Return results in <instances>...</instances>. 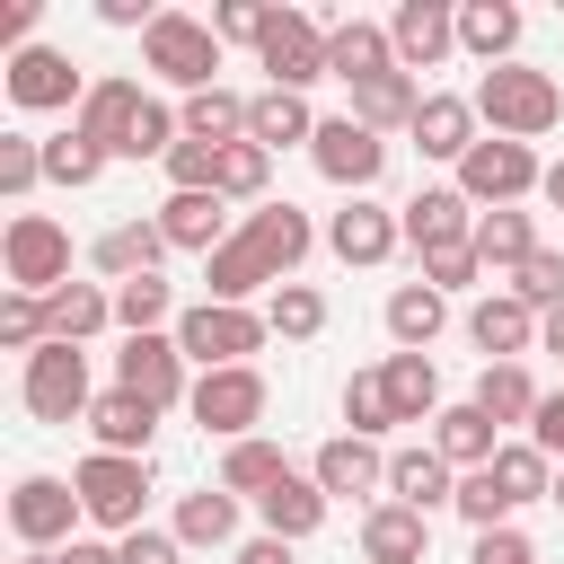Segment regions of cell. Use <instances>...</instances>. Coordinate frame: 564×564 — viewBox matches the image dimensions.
I'll list each match as a JSON object with an SVG mask.
<instances>
[{
  "instance_id": "1",
  "label": "cell",
  "mask_w": 564,
  "mask_h": 564,
  "mask_svg": "<svg viewBox=\"0 0 564 564\" xmlns=\"http://www.w3.org/2000/svg\"><path fill=\"white\" fill-rule=\"evenodd\" d=\"M308 247H317V229H308L300 203H256V212H238V238L220 256H203V300L247 308L256 291H282Z\"/></svg>"
},
{
  "instance_id": "2",
  "label": "cell",
  "mask_w": 564,
  "mask_h": 564,
  "mask_svg": "<svg viewBox=\"0 0 564 564\" xmlns=\"http://www.w3.org/2000/svg\"><path fill=\"white\" fill-rule=\"evenodd\" d=\"M476 115H485L502 141H538V132L564 123V79L538 70V62H502V70L476 79Z\"/></svg>"
},
{
  "instance_id": "3",
  "label": "cell",
  "mask_w": 564,
  "mask_h": 564,
  "mask_svg": "<svg viewBox=\"0 0 564 564\" xmlns=\"http://www.w3.org/2000/svg\"><path fill=\"white\" fill-rule=\"evenodd\" d=\"M264 335H273V317H264V308H220V300H194V308L176 317V352L194 361V379H203V370H247V361L264 352Z\"/></svg>"
},
{
  "instance_id": "4",
  "label": "cell",
  "mask_w": 564,
  "mask_h": 564,
  "mask_svg": "<svg viewBox=\"0 0 564 564\" xmlns=\"http://www.w3.org/2000/svg\"><path fill=\"white\" fill-rule=\"evenodd\" d=\"M70 485H79V511H88L106 538H132V529H150V520H141V511H150V458L88 449V458L70 467Z\"/></svg>"
},
{
  "instance_id": "5",
  "label": "cell",
  "mask_w": 564,
  "mask_h": 564,
  "mask_svg": "<svg viewBox=\"0 0 564 564\" xmlns=\"http://www.w3.org/2000/svg\"><path fill=\"white\" fill-rule=\"evenodd\" d=\"M141 62H150L167 88H185V97L220 88V35H212V18L159 9V18H150V35H141Z\"/></svg>"
},
{
  "instance_id": "6",
  "label": "cell",
  "mask_w": 564,
  "mask_h": 564,
  "mask_svg": "<svg viewBox=\"0 0 564 564\" xmlns=\"http://www.w3.org/2000/svg\"><path fill=\"white\" fill-rule=\"evenodd\" d=\"M18 397H26V414L35 423H88V405H97V379H88V352L79 344H44V352H26V379H18Z\"/></svg>"
},
{
  "instance_id": "7",
  "label": "cell",
  "mask_w": 564,
  "mask_h": 564,
  "mask_svg": "<svg viewBox=\"0 0 564 564\" xmlns=\"http://www.w3.org/2000/svg\"><path fill=\"white\" fill-rule=\"evenodd\" d=\"M467 203H485V212H511V203H529L538 185H546V167H538V150L529 141H476L467 159H458V176H449Z\"/></svg>"
},
{
  "instance_id": "8",
  "label": "cell",
  "mask_w": 564,
  "mask_h": 564,
  "mask_svg": "<svg viewBox=\"0 0 564 564\" xmlns=\"http://www.w3.org/2000/svg\"><path fill=\"white\" fill-rule=\"evenodd\" d=\"M0 273H9V291H62L70 282V229L53 220V212H18L9 229H0Z\"/></svg>"
},
{
  "instance_id": "9",
  "label": "cell",
  "mask_w": 564,
  "mask_h": 564,
  "mask_svg": "<svg viewBox=\"0 0 564 564\" xmlns=\"http://www.w3.org/2000/svg\"><path fill=\"white\" fill-rule=\"evenodd\" d=\"M79 520H88V511H79V485H70V476H18V485H9V538H18L26 555H62Z\"/></svg>"
},
{
  "instance_id": "10",
  "label": "cell",
  "mask_w": 564,
  "mask_h": 564,
  "mask_svg": "<svg viewBox=\"0 0 564 564\" xmlns=\"http://www.w3.org/2000/svg\"><path fill=\"white\" fill-rule=\"evenodd\" d=\"M185 414H194L212 441H256V423H264V370H256V361H247V370H203L194 397H185Z\"/></svg>"
},
{
  "instance_id": "11",
  "label": "cell",
  "mask_w": 564,
  "mask_h": 564,
  "mask_svg": "<svg viewBox=\"0 0 564 564\" xmlns=\"http://www.w3.org/2000/svg\"><path fill=\"white\" fill-rule=\"evenodd\" d=\"M256 62H264V88L308 97V79H326V26H317L308 9H273V26H264V44H256Z\"/></svg>"
},
{
  "instance_id": "12",
  "label": "cell",
  "mask_w": 564,
  "mask_h": 564,
  "mask_svg": "<svg viewBox=\"0 0 564 564\" xmlns=\"http://www.w3.org/2000/svg\"><path fill=\"white\" fill-rule=\"evenodd\" d=\"M308 159H317V176L352 203V194H370V185H379L388 141H379L370 123H352V115H326V123H317V141H308Z\"/></svg>"
},
{
  "instance_id": "13",
  "label": "cell",
  "mask_w": 564,
  "mask_h": 564,
  "mask_svg": "<svg viewBox=\"0 0 564 564\" xmlns=\"http://www.w3.org/2000/svg\"><path fill=\"white\" fill-rule=\"evenodd\" d=\"M115 388L150 397L159 414L185 405V397H194V361L176 352V326H167V335H123V352H115Z\"/></svg>"
},
{
  "instance_id": "14",
  "label": "cell",
  "mask_w": 564,
  "mask_h": 564,
  "mask_svg": "<svg viewBox=\"0 0 564 564\" xmlns=\"http://www.w3.org/2000/svg\"><path fill=\"white\" fill-rule=\"evenodd\" d=\"M308 476H317V494L326 502H388V449L379 441H352V432H335L317 458H308Z\"/></svg>"
},
{
  "instance_id": "15",
  "label": "cell",
  "mask_w": 564,
  "mask_h": 564,
  "mask_svg": "<svg viewBox=\"0 0 564 564\" xmlns=\"http://www.w3.org/2000/svg\"><path fill=\"white\" fill-rule=\"evenodd\" d=\"M9 106H26V115H79V97H88V79L70 70V53H53V44H26V53H9Z\"/></svg>"
},
{
  "instance_id": "16",
  "label": "cell",
  "mask_w": 564,
  "mask_h": 564,
  "mask_svg": "<svg viewBox=\"0 0 564 564\" xmlns=\"http://www.w3.org/2000/svg\"><path fill=\"white\" fill-rule=\"evenodd\" d=\"M141 79H88V97H79V115H70V132L79 141H97L106 159H132V132H141Z\"/></svg>"
},
{
  "instance_id": "17",
  "label": "cell",
  "mask_w": 564,
  "mask_h": 564,
  "mask_svg": "<svg viewBox=\"0 0 564 564\" xmlns=\"http://www.w3.org/2000/svg\"><path fill=\"white\" fill-rule=\"evenodd\" d=\"M388 44H397V70H441L449 53H458V9H441V0H405L397 18H388Z\"/></svg>"
},
{
  "instance_id": "18",
  "label": "cell",
  "mask_w": 564,
  "mask_h": 564,
  "mask_svg": "<svg viewBox=\"0 0 564 564\" xmlns=\"http://www.w3.org/2000/svg\"><path fill=\"white\" fill-rule=\"evenodd\" d=\"M397 220H405V247H414V256H449V247L476 238V203H467L458 185H423Z\"/></svg>"
},
{
  "instance_id": "19",
  "label": "cell",
  "mask_w": 564,
  "mask_h": 564,
  "mask_svg": "<svg viewBox=\"0 0 564 564\" xmlns=\"http://www.w3.org/2000/svg\"><path fill=\"white\" fill-rule=\"evenodd\" d=\"M326 247L344 256V264H388L397 247H405V220L388 212V203H370V194H352L335 220H326Z\"/></svg>"
},
{
  "instance_id": "20",
  "label": "cell",
  "mask_w": 564,
  "mask_h": 564,
  "mask_svg": "<svg viewBox=\"0 0 564 564\" xmlns=\"http://www.w3.org/2000/svg\"><path fill=\"white\" fill-rule=\"evenodd\" d=\"M467 344H476L485 361H520V352H538V308L511 300V291H485V300L467 308Z\"/></svg>"
},
{
  "instance_id": "21",
  "label": "cell",
  "mask_w": 564,
  "mask_h": 564,
  "mask_svg": "<svg viewBox=\"0 0 564 564\" xmlns=\"http://www.w3.org/2000/svg\"><path fill=\"white\" fill-rule=\"evenodd\" d=\"M388 502H405V511H441V502H458V467L423 441V449H388Z\"/></svg>"
},
{
  "instance_id": "22",
  "label": "cell",
  "mask_w": 564,
  "mask_h": 564,
  "mask_svg": "<svg viewBox=\"0 0 564 564\" xmlns=\"http://www.w3.org/2000/svg\"><path fill=\"white\" fill-rule=\"evenodd\" d=\"M423 97H432V88H423L414 70H379V79H361V88H352V106H344V115H352V123H370V132L388 141V132H414Z\"/></svg>"
},
{
  "instance_id": "23",
  "label": "cell",
  "mask_w": 564,
  "mask_h": 564,
  "mask_svg": "<svg viewBox=\"0 0 564 564\" xmlns=\"http://www.w3.org/2000/svg\"><path fill=\"white\" fill-rule=\"evenodd\" d=\"M159 229H167V247H185V256H220L238 229H229V203L220 194H167L159 212H150Z\"/></svg>"
},
{
  "instance_id": "24",
  "label": "cell",
  "mask_w": 564,
  "mask_h": 564,
  "mask_svg": "<svg viewBox=\"0 0 564 564\" xmlns=\"http://www.w3.org/2000/svg\"><path fill=\"white\" fill-rule=\"evenodd\" d=\"M159 256H176L159 220H115V229H106V238L88 247V264H97V273H106L115 291H123V282H141V273H159Z\"/></svg>"
},
{
  "instance_id": "25",
  "label": "cell",
  "mask_w": 564,
  "mask_h": 564,
  "mask_svg": "<svg viewBox=\"0 0 564 564\" xmlns=\"http://www.w3.org/2000/svg\"><path fill=\"white\" fill-rule=\"evenodd\" d=\"M432 449H441L458 476H476V467H494L502 432H494V414H485L476 397H458V405H441V414H432Z\"/></svg>"
},
{
  "instance_id": "26",
  "label": "cell",
  "mask_w": 564,
  "mask_h": 564,
  "mask_svg": "<svg viewBox=\"0 0 564 564\" xmlns=\"http://www.w3.org/2000/svg\"><path fill=\"white\" fill-rule=\"evenodd\" d=\"M379 70H397V44H388V26H370V18H344V26H326V79L361 88V79H379Z\"/></svg>"
},
{
  "instance_id": "27",
  "label": "cell",
  "mask_w": 564,
  "mask_h": 564,
  "mask_svg": "<svg viewBox=\"0 0 564 564\" xmlns=\"http://www.w3.org/2000/svg\"><path fill=\"white\" fill-rule=\"evenodd\" d=\"M88 432H97V449H115V458H150L159 405H150V397H132V388H106V397L88 405Z\"/></svg>"
},
{
  "instance_id": "28",
  "label": "cell",
  "mask_w": 564,
  "mask_h": 564,
  "mask_svg": "<svg viewBox=\"0 0 564 564\" xmlns=\"http://www.w3.org/2000/svg\"><path fill=\"white\" fill-rule=\"evenodd\" d=\"M361 555L370 564H423L432 555V520L405 511V502H370L361 511Z\"/></svg>"
},
{
  "instance_id": "29",
  "label": "cell",
  "mask_w": 564,
  "mask_h": 564,
  "mask_svg": "<svg viewBox=\"0 0 564 564\" xmlns=\"http://www.w3.org/2000/svg\"><path fill=\"white\" fill-rule=\"evenodd\" d=\"M476 141H485V132H476V97H441V88H432V97H423V115H414V150L458 167Z\"/></svg>"
},
{
  "instance_id": "30",
  "label": "cell",
  "mask_w": 564,
  "mask_h": 564,
  "mask_svg": "<svg viewBox=\"0 0 564 564\" xmlns=\"http://www.w3.org/2000/svg\"><path fill=\"white\" fill-rule=\"evenodd\" d=\"M326 511H335V502H326V494H317V476H300V467L256 502L264 538H291V546H300V538H317V529H326Z\"/></svg>"
},
{
  "instance_id": "31",
  "label": "cell",
  "mask_w": 564,
  "mask_h": 564,
  "mask_svg": "<svg viewBox=\"0 0 564 564\" xmlns=\"http://www.w3.org/2000/svg\"><path fill=\"white\" fill-rule=\"evenodd\" d=\"M458 53H476L485 70L520 62V9H511V0H467V9H458Z\"/></svg>"
},
{
  "instance_id": "32",
  "label": "cell",
  "mask_w": 564,
  "mask_h": 564,
  "mask_svg": "<svg viewBox=\"0 0 564 564\" xmlns=\"http://www.w3.org/2000/svg\"><path fill=\"white\" fill-rule=\"evenodd\" d=\"M317 123H326V115H308V97H291V88H256V97H247V141H256V150L317 141Z\"/></svg>"
},
{
  "instance_id": "33",
  "label": "cell",
  "mask_w": 564,
  "mask_h": 564,
  "mask_svg": "<svg viewBox=\"0 0 564 564\" xmlns=\"http://www.w3.org/2000/svg\"><path fill=\"white\" fill-rule=\"evenodd\" d=\"M467 247L485 256V273H502V282H511V273H520V264H529L546 238H538V220L511 203V212H476V238H467Z\"/></svg>"
},
{
  "instance_id": "34",
  "label": "cell",
  "mask_w": 564,
  "mask_h": 564,
  "mask_svg": "<svg viewBox=\"0 0 564 564\" xmlns=\"http://www.w3.org/2000/svg\"><path fill=\"white\" fill-rule=\"evenodd\" d=\"M441 326H449V300H441L432 282H397V291H388V344H397V352H432Z\"/></svg>"
},
{
  "instance_id": "35",
  "label": "cell",
  "mask_w": 564,
  "mask_h": 564,
  "mask_svg": "<svg viewBox=\"0 0 564 564\" xmlns=\"http://www.w3.org/2000/svg\"><path fill=\"white\" fill-rule=\"evenodd\" d=\"M476 405H485L494 432H502V423H538L546 388L529 379V361H485V370H476Z\"/></svg>"
},
{
  "instance_id": "36",
  "label": "cell",
  "mask_w": 564,
  "mask_h": 564,
  "mask_svg": "<svg viewBox=\"0 0 564 564\" xmlns=\"http://www.w3.org/2000/svg\"><path fill=\"white\" fill-rule=\"evenodd\" d=\"M44 308H53V344H88V335L115 326V291L106 282H62V291H44Z\"/></svg>"
},
{
  "instance_id": "37",
  "label": "cell",
  "mask_w": 564,
  "mask_h": 564,
  "mask_svg": "<svg viewBox=\"0 0 564 564\" xmlns=\"http://www.w3.org/2000/svg\"><path fill=\"white\" fill-rule=\"evenodd\" d=\"M379 379H388L397 423H432V414H441V370H432V352H388Z\"/></svg>"
},
{
  "instance_id": "38",
  "label": "cell",
  "mask_w": 564,
  "mask_h": 564,
  "mask_svg": "<svg viewBox=\"0 0 564 564\" xmlns=\"http://www.w3.org/2000/svg\"><path fill=\"white\" fill-rule=\"evenodd\" d=\"M282 476H291V458H282V449H273L264 432H256V441H229V449H220V494H238V502H264V494H273Z\"/></svg>"
},
{
  "instance_id": "39",
  "label": "cell",
  "mask_w": 564,
  "mask_h": 564,
  "mask_svg": "<svg viewBox=\"0 0 564 564\" xmlns=\"http://www.w3.org/2000/svg\"><path fill=\"white\" fill-rule=\"evenodd\" d=\"M167 529H176L185 546H247V538H238V494H220V485H203V494H185Z\"/></svg>"
},
{
  "instance_id": "40",
  "label": "cell",
  "mask_w": 564,
  "mask_h": 564,
  "mask_svg": "<svg viewBox=\"0 0 564 564\" xmlns=\"http://www.w3.org/2000/svg\"><path fill=\"white\" fill-rule=\"evenodd\" d=\"M176 123H185V141L229 150V141H247V97H238V88H203V97L176 106Z\"/></svg>"
},
{
  "instance_id": "41",
  "label": "cell",
  "mask_w": 564,
  "mask_h": 564,
  "mask_svg": "<svg viewBox=\"0 0 564 564\" xmlns=\"http://www.w3.org/2000/svg\"><path fill=\"white\" fill-rule=\"evenodd\" d=\"M335 414H344V432H352V441H379V432H397V405H388V379H379V361L344 379Z\"/></svg>"
},
{
  "instance_id": "42",
  "label": "cell",
  "mask_w": 564,
  "mask_h": 564,
  "mask_svg": "<svg viewBox=\"0 0 564 564\" xmlns=\"http://www.w3.org/2000/svg\"><path fill=\"white\" fill-rule=\"evenodd\" d=\"M494 485L511 494V511H520V502H546V494H555V458H546L538 441H502V449H494Z\"/></svg>"
},
{
  "instance_id": "43",
  "label": "cell",
  "mask_w": 564,
  "mask_h": 564,
  "mask_svg": "<svg viewBox=\"0 0 564 564\" xmlns=\"http://www.w3.org/2000/svg\"><path fill=\"white\" fill-rule=\"evenodd\" d=\"M176 317H185V308H176V291H167L159 273H141V282L115 291V326H123V335H167Z\"/></svg>"
},
{
  "instance_id": "44",
  "label": "cell",
  "mask_w": 564,
  "mask_h": 564,
  "mask_svg": "<svg viewBox=\"0 0 564 564\" xmlns=\"http://www.w3.org/2000/svg\"><path fill=\"white\" fill-rule=\"evenodd\" d=\"M264 317H273V335L308 344V335H326V291H317V282H282V291L264 300Z\"/></svg>"
},
{
  "instance_id": "45",
  "label": "cell",
  "mask_w": 564,
  "mask_h": 564,
  "mask_svg": "<svg viewBox=\"0 0 564 564\" xmlns=\"http://www.w3.org/2000/svg\"><path fill=\"white\" fill-rule=\"evenodd\" d=\"M264 185H273V150L229 141L220 150V203H264Z\"/></svg>"
},
{
  "instance_id": "46",
  "label": "cell",
  "mask_w": 564,
  "mask_h": 564,
  "mask_svg": "<svg viewBox=\"0 0 564 564\" xmlns=\"http://www.w3.org/2000/svg\"><path fill=\"white\" fill-rule=\"evenodd\" d=\"M0 344L9 352H44L53 344V308L35 291H0Z\"/></svg>"
},
{
  "instance_id": "47",
  "label": "cell",
  "mask_w": 564,
  "mask_h": 564,
  "mask_svg": "<svg viewBox=\"0 0 564 564\" xmlns=\"http://www.w3.org/2000/svg\"><path fill=\"white\" fill-rule=\"evenodd\" d=\"M449 511H458V520H467L476 538H485V529H511V494L494 485V467H476V476H458V502H449Z\"/></svg>"
},
{
  "instance_id": "48",
  "label": "cell",
  "mask_w": 564,
  "mask_h": 564,
  "mask_svg": "<svg viewBox=\"0 0 564 564\" xmlns=\"http://www.w3.org/2000/svg\"><path fill=\"white\" fill-rule=\"evenodd\" d=\"M511 300H529L538 317H546V308H564V247H538V256L511 273Z\"/></svg>"
},
{
  "instance_id": "49",
  "label": "cell",
  "mask_w": 564,
  "mask_h": 564,
  "mask_svg": "<svg viewBox=\"0 0 564 564\" xmlns=\"http://www.w3.org/2000/svg\"><path fill=\"white\" fill-rule=\"evenodd\" d=\"M97 167H106L97 141H79V132H53V141H44V176H53V185H97Z\"/></svg>"
},
{
  "instance_id": "50",
  "label": "cell",
  "mask_w": 564,
  "mask_h": 564,
  "mask_svg": "<svg viewBox=\"0 0 564 564\" xmlns=\"http://www.w3.org/2000/svg\"><path fill=\"white\" fill-rule=\"evenodd\" d=\"M44 176V141L35 132H0V194H26Z\"/></svg>"
},
{
  "instance_id": "51",
  "label": "cell",
  "mask_w": 564,
  "mask_h": 564,
  "mask_svg": "<svg viewBox=\"0 0 564 564\" xmlns=\"http://www.w3.org/2000/svg\"><path fill=\"white\" fill-rule=\"evenodd\" d=\"M264 26H273L264 0H220V9H212V35H220V44H264Z\"/></svg>"
},
{
  "instance_id": "52",
  "label": "cell",
  "mask_w": 564,
  "mask_h": 564,
  "mask_svg": "<svg viewBox=\"0 0 564 564\" xmlns=\"http://www.w3.org/2000/svg\"><path fill=\"white\" fill-rule=\"evenodd\" d=\"M423 282L449 300V291H467V282H485V256L476 247H449V256H423Z\"/></svg>"
},
{
  "instance_id": "53",
  "label": "cell",
  "mask_w": 564,
  "mask_h": 564,
  "mask_svg": "<svg viewBox=\"0 0 564 564\" xmlns=\"http://www.w3.org/2000/svg\"><path fill=\"white\" fill-rule=\"evenodd\" d=\"M115 555L123 564H185V538L176 529H132V538H115Z\"/></svg>"
},
{
  "instance_id": "54",
  "label": "cell",
  "mask_w": 564,
  "mask_h": 564,
  "mask_svg": "<svg viewBox=\"0 0 564 564\" xmlns=\"http://www.w3.org/2000/svg\"><path fill=\"white\" fill-rule=\"evenodd\" d=\"M467 564H538V546H529L520 529H485V538L467 546Z\"/></svg>"
},
{
  "instance_id": "55",
  "label": "cell",
  "mask_w": 564,
  "mask_h": 564,
  "mask_svg": "<svg viewBox=\"0 0 564 564\" xmlns=\"http://www.w3.org/2000/svg\"><path fill=\"white\" fill-rule=\"evenodd\" d=\"M529 441H538L546 458H564V388H546V405H538V423H529Z\"/></svg>"
},
{
  "instance_id": "56",
  "label": "cell",
  "mask_w": 564,
  "mask_h": 564,
  "mask_svg": "<svg viewBox=\"0 0 564 564\" xmlns=\"http://www.w3.org/2000/svg\"><path fill=\"white\" fill-rule=\"evenodd\" d=\"M26 35H35V0H0V44L26 53Z\"/></svg>"
},
{
  "instance_id": "57",
  "label": "cell",
  "mask_w": 564,
  "mask_h": 564,
  "mask_svg": "<svg viewBox=\"0 0 564 564\" xmlns=\"http://www.w3.org/2000/svg\"><path fill=\"white\" fill-rule=\"evenodd\" d=\"M229 564H300V546H291V538H264V529H256V538H247V546H238Z\"/></svg>"
},
{
  "instance_id": "58",
  "label": "cell",
  "mask_w": 564,
  "mask_h": 564,
  "mask_svg": "<svg viewBox=\"0 0 564 564\" xmlns=\"http://www.w3.org/2000/svg\"><path fill=\"white\" fill-rule=\"evenodd\" d=\"M97 18H106V26H141V35H150V18H159V9H141V0H97Z\"/></svg>"
},
{
  "instance_id": "59",
  "label": "cell",
  "mask_w": 564,
  "mask_h": 564,
  "mask_svg": "<svg viewBox=\"0 0 564 564\" xmlns=\"http://www.w3.org/2000/svg\"><path fill=\"white\" fill-rule=\"evenodd\" d=\"M62 564H123V555H115V538H70Z\"/></svg>"
},
{
  "instance_id": "60",
  "label": "cell",
  "mask_w": 564,
  "mask_h": 564,
  "mask_svg": "<svg viewBox=\"0 0 564 564\" xmlns=\"http://www.w3.org/2000/svg\"><path fill=\"white\" fill-rule=\"evenodd\" d=\"M538 352H555V361H564V308H546V317H538Z\"/></svg>"
},
{
  "instance_id": "61",
  "label": "cell",
  "mask_w": 564,
  "mask_h": 564,
  "mask_svg": "<svg viewBox=\"0 0 564 564\" xmlns=\"http://www.w3.org/2000/svg\"><path fill=\"white\" fill-rule=\"evenodd\" d=\"M538 194H546V203H555V212H564V159H555V167H546V185H538Z\"/></svg>"
},
{
  "instance_id": "62",
  "label": "cell",
  "mask_w": 564,
  "mask_h": 564,
  "mask_svg": "<svg viewBox=\"0 0 564 564\" xmlns=\"http://www.w3.org/2000/svg\"><path fill=\"white\" fill-rule=\"evenodd\" d=\"M18 564H62V555H18Z\"/></svg>"
},
{
  "instance_id": "63",
  "label": "cell",
  "mask_w": 564,
  "mask_h": 564,
  "mask_svg": "<svg viewBox=\"0 0 564 564\" xmlns=\"http://www.w3.org/2000/svg\"><path fill=\"white\" fill-rule=\"evenodd\" d=\"M546 502H555V511H564V476H555V494H546Z\"/></svg>"
}]
</instances>
